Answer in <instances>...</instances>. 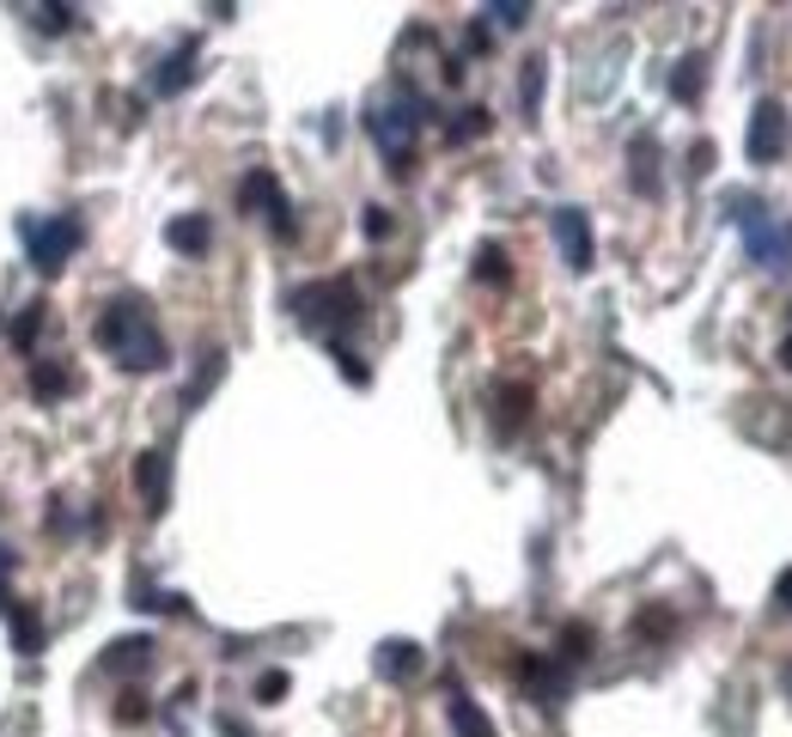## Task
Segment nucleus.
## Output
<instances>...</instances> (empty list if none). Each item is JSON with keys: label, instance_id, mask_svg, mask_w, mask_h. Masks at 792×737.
Segmentation results:
<instances>
[{"label": "nucleus", "instance_id": "aec40b11", "mask_svg": "<svg viewBox=\"0 0 792 737\" xmlns=\"http://www.w3.org/2000/svg\"><path fill=\"white\" fill-rule=\"evenodd\" d=\"M256 695H263V701H281V695H287V677H281V670H269V677L256 682Z\"/></svg>", "mask_w": 792, "mask_h": 737}, {"label": "nucleus", "instance_id": "39448f33", "mask_svg": "<svg viewBox=\"0 0 792 737\" xmlns=\"http://www.w3.org/2000/svg\"><path fill=\"white\" fill-rule=\"evenodd\" d=\"M774 153H787V110H780V104H762L756 122H750V159L768 165Z\"/></svg>", "mask_w": 792, "mask_h": 737}, {"label": "nucleus", "instance_id": "7ed1b4c3", "mask_svg": "<svg viewBox=\"0 0 792 737\" xmlns=\"http://www.w3.org/2000/svg\"><path fill=\"white\" fill-rule=\"evenodd\" d=\"M293 312H299V324H312V329H341V324H354L360 293H354V281H317V286H299L293 293Z\"/></svg>", "mask_w": 792, "mask_h": 737}, {"label": "nucleus", "instance_id": "4be33fe9", "mask_svg": "<svg viewBox=\"0 0 792 737\" xmlns=\"http://www.w3.org/2000/svg\"><path fill=\"white\" fill-rule=\"evenodd\" d=\"M360 226H366V238H384V232H391V220H384V208H366V220H360Z\"/></svg>", "mask_w": 792, "mask_h": 737}, {"label": "nucleus", "instance_id": "f03ea898", "mask_svg": "<svg viewBox=\"0 0 792 737\" xmlns=\"http://www.w3.org/2000/svg\"><path fill=\"white\" fill-rule=\"evenodd\" d=\"M19 238H25V250H31V262H37L43 274H61L68 269V256L80 250V220L73 213H61V220H37V213H25L19 220Z\"/></svg>", "mask_w": 792, "mask_h": 737}, {"label": "nucleus", "instance_id": "412c9836", "mask_svg": "<svg viewBox=\"0 0 792 737\" xmlns=\"http://www.w3.org/2000/svg\"><path fill=\"white\" fill-rule=\"evenodd\" d=\"M116 720H128V725H141V720H147L141 695H123V701H116Z\"/></svg>", "mask_w": 792, "mask_h": 737}, {"label": "nucleus", "instance_id": "1a4fd4ad", "mask_svg": "<svg viewBox=\"0 0 792 737\" xmlns=\"http://www.w3.org/2000/svg\"><path fill=\"white\" fill-rule=\"evenodd\" d=\"M378 670H384L391 682H409L415 670H421V646H409V640H391V646L378 653Z\"/></svg>", "mask_w": 792, "mask_h": 737}, {"label": "nucleus", "instance_id": "4468645a", "mask_svg": "<svg viewBox=\"0 0 792 737\" xmlns=\"http://www.w3.org/2000/svg\"><path fill=\"white\" fill-rule=\"evenodd\" d=\"M147 653H153V640H116L104 665L110 670H147Z\"/></svg>", "mask_w": 792, "mask_h": 737}, {"label": "nucleus", "instance_id": "6e6552de", "mask_svg": "<svg viewBox=\"0 0 792 737\" xmlns=\"http://www.w3.org/2000/svg\"><path fill=\"white\" fill-rule=\"evenodd\" d=\"M135 488H141L147 512H165V457L159 452H147L141 464H135Z\"/></svg>", "mask_w": 792, "mask_h": 737}, {"label": "nucleus", "instance_id": "423d86ee", "mask_svg": "<svg viewBox=\"0 0 792 737\" xmlns=\"http://www.w3.org/2000/svg\"><path fill=\"white\" fill-rule=\"evenodd\" d=\"M244 208H269L275 232H287V201H281V184H275L269 171H251V177H244Z\"/></svg>", "mask_w": 792, "mask_h": 737}, {"label": "nucleus", "instance_id": "6ab92c4d", "mask_svg": "<svg viewBox=\"0 0 792 737\" xmlns=\"http://www.w3.org/2000/svg\"><path fill=\"white\" fill-rule=\"evenodd\" d=\"M68 19H73L68 7H37V25L43 31H68Z\"/></svg>", "mask_w": 792, "mask_h": 737}, {"label": "nucleus", "instance_id": "f8f14e48", "mask_svg": "<svg viewBox=\"0 0 792 737\" xmlns=\"http://www.w3.org/2000/svg\"><path fill=\"white\" fill-rule=\"evenodd\" d=\"M452 732L457 737H494V725H488V713H481L469 695H457L452 701Z\"/></svg>", "mask_w": 792, "mask_h": 737}, {"label": "nucleus", "instance_id": "0eeeda50", "mask_svg": "<svg viewBox=\"0 0 792 737\" xmlns=\"http://www.w3.org/2000/svg\"><path fill=\"white\" fill-rule=\"evenodd\" d=\"M165 238H171V250L201 256V250H208V238H213V226L201 220V213H184V220H171V226H165Z\"/></svg>", "mask_w": 792, "mask_h": 737}, {"label": "nucleus", "instance_id": "f3484780", "mask_svg": "<svg viewBox=\"0 0 792 737\" xmlns=\"http://www.w3.org/2000/svg\"><path fill=\"white\" fill-rule=\"evenodd\" d=\"M13 634H19V653H37V646H43V628H37V616H13Z\"/></svg>", "mask_w": 792, "mask_h": 737}, {"label": "nucleus", "instance_id": "b1692460", "mask_svg": "<svg viewBox=\"0 0 792 737\" xmlns=\"http://www.w3.org/2000/svg\"><path fill=\"white\" fill-rule=\"evenodd\" d=\"M7 573H13V549H0V604H7Z\"/></svg>", "mask_w": 792, "mask_h": 737}, {"label": "nucleus", "instance_id": "20e7f679", "mask_svg": "<svg viewBox=\"0 0 792 737\" xmlns=\"http://www.w3.org/2000/svg\"><path fill=\"white\" fill-rule=\"evenodd\" d=\"M555 244H561L567 269H592V226H585L580 208H561V213H555Z\"/></svg>", "mask_w": 792, "mask_h": 737}, {"label": "nucleus", "instance_id": "a211bd4d", "mask_svg": "<svg viewBox=\"0 0 792 737\" xmlns=\"http://www.w3.org/2000/svg\"><path fill=\"white\" fill-rule=\"evenodd\" d=\"M537 98H543V61H531L524 68V110H537Z\"/></svg>", "mask_w": 792, "mask_h": 737}, {"label": "nucleus", "instance_id": "ddd939ff", "mask_svg": "<svg viewBox=\"0 0 792 737\" xmlns=\"http://www.w3.org/2000/svg\"><path fill=\"white\" fill-rule=\"evenodd\" d=\"M500 414H494V421H500V433H512V426H519L524 421V409H531V390H524V384H500Z\"/></svg>", "mask_w": 792, "mask_h": 737}, {"label": "nucleus", "instance_id": "5701e85b", "mask_svg": "<svg viewBox=\"0 0 792 737\" xmlns=\"http://www.w3.org/2000/svg\"><path fill=\"white\" fill-rule=\"evenodd\" d=\"M524 13L531 7H488V19H500V25H524Z\"/></svg>", "mask_w": 792, "mask_h": 737}, {"label": "nucleus", "instance_id": "2eb2a0df", "mask_svg": "<svg viewBox=\"0 0 792 737\" xmlns=\"http://www.w3.org/2000/svg\"><path fill=\"white\" fill-rule=\"evenodd\" d=\"M37 329H43V305H25V312L13 317V348H31V341H37Z\"/></svg>", "mask_w": 792, "mask_h": 737}, {"label": "nucleus", "instance_id": "9b49d317", "mask_svg": "<svg viewBox=\"0 0 792 737\" xmlns=\"http://www.w3.org/2000/svg\"><path fill=\"white\" fill-rule=\"evenodd\" d=\"M68 366H56V360H37V366H31V390H37L43 402H56V397H68Z\"/></svg>", "mask_w": 792, "mask_h": 737}, {"label": "nucleus", "instance_id": "dca6fc26", "mask_svg": "<svg viewBox=\"0 0 792 737\" xmlns=\"http://www.w3.org/2000/svg\"><path fill=\"white\" fill-rule=\"evenodd\" d=\"M476 274H481V281H506V250H500V244H481Z\"/></svg>", "mask_w": 792, "mask_h": 737}, {"label": "nucleus", "instance_id": "f257e3e1", "mask_svg": "<svg viewBox=\"0 0 792 737\" xmlns=\"http://www.w3.org/2000/svg\"><path fill=\"white\" fill-rule=\"evenodd\" d=\"M92 336H98V348L128 372H159L165 366V336H159L153 312H147L141 299H110L98 312V324H92Z\"/></svg>", "mask_w": 792, "mask_h": 737}, {"label": "nucleus", "instance_id": "9d476101", "mask_svg": "<svg viewBox=\"0 0 792 737\" xmlns=\"http://www.w3.org/2000/svg\"><path fill=\"white\" fill-rule=\"evenodd\" d=\"M189 80H196V43H184V49H177V61H165V68H159V80H153V85L171 98V92H184Z\"/></svg>", "mask_w": 792, "mask_h": 737}]
</instances>
